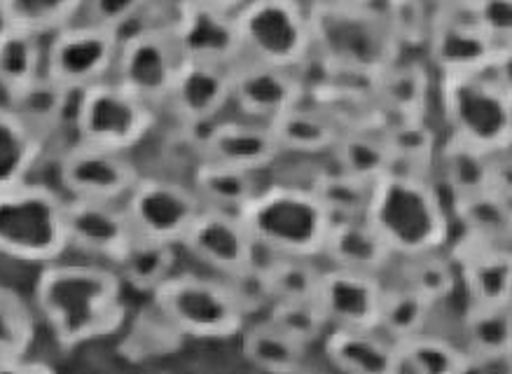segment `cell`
I'll return each instance as SVG.
<instances>
[{
	"mask_svg": "<svg viewBox=\"0 0 512 374\" xmlns=\"http://www.w3.org/2000/svg\"><path fill=\"white\" fill-rule=\"evenodd\" d=\"M470 22L487 33L498 45L510 47L512 0H473L466 8Z\"/></svg>",
	"mask_w": 512,
	"mask_h": 374,
	"instance_id": "49",
	"label": "cell"
},
{
	"mask_svg": "<svg viewBox=\"0 0 512 374\" xmlns=\"http://www.w3.org/2000/svg\"><path fill=\"white\" fill-rule=\"evenodd\" d=\"M449 211L463 225L466 237L505 244L510 239V195L498 190H480L449 199Z\"/></svg>",
	"mask_w": 512,
	"mask_h": 374,
	"instance_id": "31",
	"label": "cell"
},
{
	"mask_svg": "<svg viewBox=\"0 0 512 374\" xmlns=\"http://www.w3.org/2000/svg\"><path fill=\"white\" fill-rule=\"evenodd\" d=\"M342 3H377V0H342Z\"/></svg>",
	"mask_w": 512,
	"mask_h": 374,
	"instance_id": "52",
	"label": "cell"
},
{
	"mask_svg": "<svg viewBox=\"0 0 512 374\" xmlns=\"http://www.w3.org/2000/svg\"><path fill=\"white\" fill-rule=\"evenodd\" d=\"M239 218L253 244L281 258L314 260L323 255L332 218L311 187L272 185L260 190Z\"/></svg>",
	"mask_w": 512,
	"mask_h": 374,
	"instance_id": "4",
	"label": "cell"
},
{
	"mask_svg": "<svg viewBox=\"0 0 512 374\" xmlns=\"http://www.w3.org/2000/svg\"><path fill=\"white\" fill-rule=\"evenodd\" d=\"M78 92L61 85L52 75H38L36 80L29 82L22 92H17L12 99H8V106L29 124V127L40 136L52 134L61 124L71 120Z\"/></svg>",
	"mask_w": 512,
	"mask_h": 374,
	"instance_id": "28",
	"label": "cell"
},
{
	"mask_svg": "<svg viewBox=\"0 0 512 374\" xmlns=\"http://www.w3.org/2000/svg\"><path fill=\"white\" fill-rule=\"evenodd\" d=\"M265 267L269 288L276 300H316L321 269L311 265L304 258H281L269 253V260L262 262Z\"/></svg>",
	"mask_w": 512,
	"mask_h": 374,
	"instance_id": "43",
	"label": "cell"
},
{
	"mask_svg": "<svg viewBox=\"0 0 512 374\" xmlns=\"http://www.w3.org/2000/svg\"><path fill=\"white\" fill-rule=\"evenodd\" d=\"M155 3L157 0H85L82 12L87 15V22L124 36V33L141 29L143 17H148Z\"/></svg>",
	"mask_w": 512,
	"mask_h": 374,
	"instance_id": "46",
	"label": "cell"
},
{
	"mask_svg": "<svg viewBox=\"0 0 512 374\" xmlns=\"http://www.w3.org/2000/svg\"><path fill=\"white\" fill-rule=\"evenodd\" d=\"M438 94L449 136L484 152L510 150V57L480 75H440Z\"/></svg>",
	"mask_w": 512,
	"mask_h": 374,
	"instance_id": "5",
	"label": "cell"
},
{
	"mask_svg": "<svg viewBox=\"0 0 512 374\" xmlns=\"http://www.w3.org/2000/svg\"><path fill=\"white\" fill-rule=\"evenodd\" d=\"M192 183H195L192 190L197 192L199 202L206 209L227 213H239L260 192L255 173L211 162V159H199Z\"/></svg>",
	"mask_w": 512,
	"mask_h": 374,
	"instance_id": "32",
	"label": "cell"
},
{
	"mask_svg": "<svg viewBox=\"0 0 512 374\" xmlns=\"http://www.w3.org/2000/svg\"><path fill=\"white\" fill-rule=\"evenodd\" d=\"M325 356L344 374H398V346L377 328H335Z\"/></svg>",
	"mask_w": 512,
	"mask_h": 374,
	"instance_id": "25",
	"label": "cell"
},
{
	"mask_svg": "<svg viewBox=\"0 0 512 374\" xmlns=\"http://www.w3.org/2000/svg\"><path fill=\"white\" fill-rule=\"evenodd\" d=\"M433 304L419 297L410 288L386 290L382 311H379L377 330L391 339V342H403L419 332L426 330L428 316H431Z\"/></svg>",
	"mask_w": 512,
	"mask_h": 374,
	"instance_id": "41",
	"label": "cell"
},
{
	"mask_svg": "<svg viewBox=\"0 0 512 374\" xmlns=\"http://www.w3.org/2000/svg\"><path fill=\"white\" fill-rule=\"evenodd\" d=\"M0 374H54V370L50 365L40 363V360L10 358L0 360Z\"/></svg>",
	"mask_w": 512,
	"mask_h": 374,
	"instance_id": "50",
	"label": "cell"
},
{
	"mask_svg": "<svg viewBox=\"0 0 512 374\" xmlns=\"http://www.w3.org/2000/svg\"><path fill=\"white\" fill-rule=\"evenodd\" d=\"M384 293L379 276L335 267L321 274L316 304L335 328H377Z\"/></svg>",
	"mask_w": 512,
	"mask_h": 374,
	"instance_id": "19",
	"label": "cell"
},
{
	"mask_svg": "<svg viewBox=\"0 0 512 374\" xmlns=\"http://www.w3.org/2000/svg\"><path fill=\"white\" fill-rule=\"evenodd\" d=\"M43 148V136L36 134L10 106L0 108V192L29 180Z\"/></svg>",
	"mask_w": 512,
	"mask_h": 374,
	"instance_id": "29",
	"label": "cell"
},
{
	"mask_svg": "<svg viewBox=\"0 0 512 374\" xmlns=\"http://www.w3.org/2000/svg\"><path fill=\"white\" fill-rule=\"evenodd\" d=\"M66 248V202L57 192L29 180L0 192V255L52 265Z\"/></svg>",
	"mask_w": 512,
	"mask_h": 374,
	"instance_id": "6",
	"label": "cell"
},
{
	"mask_svg": "<svg viewBox=\"0 0 512 374\" xmlns=\"http://www.w3.org/2000/svg\"><path fill=\"white\" fill-rule=\"evenodd\" d=\"M138 171L124 152L75 141L59 162V180L71 199L120 202L138 183Z\"/></svg>",
	"mask_w": 512,
	"mask_h": 374,
	"instance_id": "15",
	"label": "cell"
},
{
	"mask_svg": "<svg viewBox=\"0 0 512 374\" xmlns=\"http://www.w3.org/2000/svg\"><path fill=\"white\" fill-rule=\"evenodd\" d=\"M66 234L68 246L115 262L136 232L117 202L71 199L66 202Z\"/></svg>",
	"mask_w": 512,
	"mask_h": 374,
	"instance_id": "22",
	"label": "cell"
},
{
	"mask_svg": "<svg viewBox=\"0 0 512 374\" xmlns=\"http://www.w3.org/2000/svg\"><path fill=\"white\" fill-rule=\"evenodd\" d=\"M267 321L302 346H309L323 337L325 328L330 325L316 300H276L269 307Z\"/></svg>",
	"mask_w": 512,
	"mask_h": 374,
	"instance_id": "45",
	"label": "cell"
},
{
	"mask_svg": "<svg viewBox=\"0 0 512 374\" xmlns=\"http://www.w3.org/2000/svg\"><path fill=\"white\" fill-rule=\"evenodd\" d=\"M157 122V108L138 99L115 80H103L78 92L73 127L78 141L115 152L136 148L150 136Z\"/></svg>",
	"mask_w": 512,
	"mask_h": 374,
	"instance_id": "9",
	"label": "cell"
},
{
	"mask_svg": "<svg viewBox=\"0 0 512 374\" xmlns=\"http://www.w3.org/2000/svg\"><path fill=\"white\" fill-rule=\"evenodd\" d=\"M304 351L307 346L283 335L269 321L255 325L244 335L246 358L267 374H300Z\"/></svg>",
	"mask_w": 512,
	"mask_h": 374,
	"instance_id": "37",
	"label": "cell"
},
{
	"mask_svg": "<svg viewBox=\"0 0 512 374\" xmlns=\"http://www.w3.org/2000/svg\"><path fill=\"white\" fill-rule=\"evenodd\" d=\"M452 260L456 274L466 286L470 304H480V307L510 304L512 265L508 246L489 244V241L463 234Z\"/></svg>",
	"mask_w": 512,
	"mask_h": 374,
	"instance_id": "23",
	"label": "cell"
},
{
	"mask_svg": "<svg viewBox=\"0 0 512 374\" xmlns=\"http://www.w3.org/2000/svg\"><path fill=\"white\" fill-rule=\"evenodd\" d=\"M332 155H335L337 169L368 180V183H377L379 178L393 171V157L382 131H349V134H342Z\"/></svg>",
	"mask_w": 512,
	"mask_h": 374,
	"instance_id": "36",
	"label": "cell"
},
{
	"mask_svg": "<svg viewBox=\"0 0 512 374\" xmlns=\"http://www.w3.org/2000/svg\"><path fill=\"white\" fill-rule=\"evenodd\" d=\"M309 19L311 54L335 71L372 80L405 57L377 3L316 0Z\"/></svg>",
	"mask_w": 512,
	"mask_h": 374,
	"instance_id": "3",
	"label": "cell"
},
{
	"mask_svg": "<svg viewBox=\"0 0 512 374\" xmlns=\"http://www.w3.org/2000/svg\"><path fill=\"white\" fill-rule=\"evenodd\" d=\"M166 33L183 61L232 68L244 59L234 12L197 0H176Z\"/></svg>",
	"mask_w": 512,
	"mask_h": 374,
	"instance_id": "11",
	"label": "cell"
},
{
	"mask_svg": "<svg viewBox=\"0 0 512 374\" xmlns=\"http://www.w3.org/2000/svg\"><path fill=\"white\" fill-rule=\"evenodd\" d=\"M431 89L433 78L426 61L407 57H400L370 82V92L386 122L426 117Z\"/></svg>",
	"mask_w": 512,
	"mask_h": 374,
	"instance_id": "24",
	"label": "cell"
},
{
	"mask_svg": "<svg viewBox=\"0 0 512 374\" xmlns=\"http://www.w3.org/2000/svg\"><path fill=\"white\" fill-rule=\"evenodd\" d=\"M398 374H468L473 358L466 349L431 332L398 342Z\"/></svg>",
	"mask_w": 512,
	"mask_h": 374,
	"instance_id": "33",
	"label": "cell"
},
{
	"mask_svg": "<svg viewBox=\"0 0 512 374\" xmlns=\"http://www.w3.org/2000/svg\"><path fill=\"white\" fill-rule=\"evenodd\" d=\"M372 185L375 183L351 176V173L342 169H330L318 173L309 187L332 220H351L365 218Z\"/></svg>",
	"mask_w": 512,
	"mask_h": 374,
	"instance_id": "39",
	"label": "cell"
},
{
	"mask_svg": "<svg viewBox=\"0 0 512 374\" xmlns=\"http://www.w3.org/2000/svg\"><path fill=\"white\" fill-rule=\"evenodd\" d=\"M47 38L17 29L0 26V92L12 99L17 92L45 73Z\"/></svg>",
	"mask_w": 512,
	"mask_h": 374,
	"instance_id": "30",
	"label": "cell"
},
{
	"mask_svg": "<svg viewBox=\"0 0 512 374\" xmlns=\"http://www.w3.org/2000/svg\"><path fill=\"white\" fill-rule=\"evenodd\" d=\"M377 5L403 54L424 50L438 12L433 0H377Z\"/></svg>",
	"mask_w": 512,
	"mask_h": 374,
	"instance_id": "40",
	"label": "cell"
},
{
	"mask_svg": "<svg viewBox=\"0 0 512 374\" xmlns=\"http://www.w3.org/2000/svg\"><path fill=\"white\" fill-rule=\"evenodd\" d=\"M199 159L258 173L272 166L283 152L272 127L255 120H218L197 131Z\"/></svg>",
	"mask_w": 512,
	"mask_h": 374,
	"instance_id": "18",
	"label": "cell"
},
{
	"mask_svg": "<svg viewBox=\"0 0 512 374\" xmlns=\"http://www.w3.org/2000/svg\"><path fill=\"white\" fill-rule=\"evenodd\" d=\"M183 337L174 325L166 321V316L152 304V311L138 316L134 328L129 332V358L138 356H159V353L171 351V339Z\"/></svg>",
	"mask_w": 512,
	"mask_h": 374,
	"instance_id": "47",
	"label": "cell"
},
{
	"mask_svg": "<svg viewBox=\"0 0 512 374\" xmlns=\"http://www.w3.org/2000/svg\"><path fill=\"white\" fill-rule=\"evenodd\" d=\"M181 244L204 265L232 276L251 265L255 244L241 223L239 213L202 209Z\"/></svg>",
	"mask_w": 512,
	"mask_h": 374,
	"instance_id": "20",
	"label": "cell"
},
{
	"mask_svg": "<svg viewBox=\"0 0 512 374\" xmlns=\"http://www.w3.org/2000/svg\"><path fill=\"white\" fill-rule=\"evenodd\" d=\"M36 302L57 342L75 349L122 328L127 307L122 279L99 265H47L38 276Z\"/></svg>",
	"mask_w": 512,
	"mask_h": 374,
	"instance_id": "1",
	"label": "cell"
},
{
	"mask_svg": "<svg viewBox=\"0 0 512 374\" xmlns=\"http://www.w3.org/2000/svg\"><path fill=\"white\" fill-rule=\"evenodd\" d=\"M225 283L230 286L246 314H251V311L262 307H272L274 295L272 288H269L265 267H262V262L258 258H253L251 265L241 269V272L227 276Z\"/></svg>",
	"mask_w": 512,
	"mask_h": 374,
	"instance_id": "48",
	"label": "cell"
},
{
	"mask_svg": "<svg viewBox=\"0 0 512 374\" xmlns=\"http://www.w3.org/2000/svg\"><path fill=\"white\" fill-rule=\"evenodd\" d=\"M82 8L85 0H0V15L5 24L43 38L73 24Z\"/></svg>",
	"mask_w": 512,
	"mask_h": 374,
	"instance_id": "38",
	"label": "cell"
},
{
	"mask_svg": "<svg viewBox=\"0 0 512 374\" xmlns=\"http://www.w3.org/2000/svg\"><path fill=\"white\" fill-rule=\"evenodd\" d=\"M431 71L438 75H480L510 57V47L498 45L463 10H438L424 47Z\"/></svg>",
	"mask_w": 512,
	"mask_h": 374,
	"instance_id": "14",
	"label": "cell"
},
{
	"mask_svg": "<svg viewBox=\"0 0 512 374\" xmlns=\"http://www.w3.org/2000/svg\"><path fill=\"white\" fill-rule=\"evenodd\" d=\"M36 339V316L22 295L0 286V360L24 358Z\"/></svg>",
	"mask_w": 512,
	"mask_h": 374,
	"instance_id": "42",
	"label": "cell"
},
{
	"mask_svg": "<svg viewBox=\"0 0 512 374\" xmlns=\"http://www.w3.org/2000/svg\"><path fill=\"white\" fill-rule=\"evenodd\" d=\"M456 279H459V274H456L454 260L440 255V251L407 258L405 288L414 290V293L424 297L433 307L445 302L454 293Z\"/></svg>",
	"mask_w": 512,
	"mask_h": 374,
	"instance_id": "44",
	"label": "cell"
},
{
	"mask_svg": "<svg viewBox=\"0 0 512 374\" xmlns=\"http://www.w3.org/2000/svg\"><path fill=\"white\" fill-rule=\"evenodd\" d=\"M197 3L213 5V8H220V10H227V12H237L241 5L246 3V0H197Z\"/></svg>",
	"mask_w": 512,
	"mask_h": 374,
	"instance_id": "51",
	"label": "cell"
},
{
	"mask_svg": "<svg viewBox=\"0 0 512 374\" xmlns=\"http://www.w3.org/2000/svg\"><path fill=\"white\" fill-rule=\"evenodd\" d=\"M232 106L255 122H274L286 110L307 99L300 71L241 59L232 66Z\"/></svg>",
	"mask_w": 512,
	"mask_h": 374,
	"instance_id": "16",
	"label": "cell"
},
{
	"mask_svg": "<svg viewBox=\"0 0 512 374\" xmlns=\"http://www.w3.org/2000/svg\"><path fill=\"white\" fill-rule=\"evenodd\" d=\"M120 36L99 24H68L47 38L45 73L73 92L110 80Z\"/></svg>",
	"mask_w": 512,
	"mask_h": 374,
	"instance_id": "10",
	"label": "cell"
},
{
	"mask_svg": "<svg viewBox=\"0 0 512 374\" xmlns=\"http://www.w3.org/2000/svg\"><path fill=\"white\" fill-rule=\"evenodd\" d=\"M309 10L304 0H246L234 12L244 59L300 71L314 52Z\"/></svg>",
	"mask_w": 512,
	"mask_h": 374,
	"instance_id": "7",
	"label": "cell"
},
{
	"mask_svg": "<svg viewBox=\"0 0 512 374\" xmlns=\"http://www.w3.org/2000/svg\"><path fill=\"white\" fill-rule=\"evenodd\" d=\"M323 255H328L339 269L375 276L384 272L396 258L365 218L332 220Z\"/></svg>",
	"mask_w": 512,
	"mask_h": 374,
	"instance_id": "27",
	"label": "cell"
},
{
	"mask_svg": "<svg viewBox=\"0 0 512 374\" xmlns=\"http://www.w3.org/2000/svg\"><path fill=\"white\" fill-rule=\"evenodd\" d=\"M152 304L183 337L195 339L234 337L248 316L227 283L197 274H171L152 293Z\"/></svg>",
	"mask_w": 512,
	"mask_h": 374,
	"instance_id": "8",
	"label": "cell"
},
{
	"mask_svg": "<svg viewBox=\"0 0 512 374\" xmlns=\"http://www.w3.org/2000/svg\"><path fill=\"white\" fill-rule=\"evenodd\" d=\"M272 134L279 143L281 152H290V155L300 157H318L328 155L337 148L339 138L344 131L332 117L321 110L314 103L304 99L297 103L295 108L286 110L269 122Z\"/></svg>",
	"mask_w": 512,
	"mask_h": 374,
	"instance_id": "26",
	"label": "cell"
},
{
	"mask_svg": "<svg viewBox=\"0 0 512 374\" xmlns=\"http://www.w3.org/2000/svg\"><path fill=\"white\" fill-rule=\"evenodd\" d=\"M365 220L403 258L442 251L452 230V211L440 187L428 176L405 171L386 173L372 185Z\"/></svg>",
	"mask_w": 512,
	"mask_h": 374,
	"instance_id": "2",
	"label": "cell"
},
{
	"mask_svg": "<svg viewBox=\"0 0 512 374\" xmlns=\"http://www.w3.org/2000/svg\"><path fill=\"white\" fill-rule=\"evenodd\" d=\"M449 197H463L480 190H498L510 195V159L508 150L484 152L475 145L449 136L435 152V162Z\"/></svg>",
	"mask_w": 512,
	"mask_h": 374,
	"instance_id": "21",
	"label": "cell"
},
{
	"mask_svg": "<svg viewBox=\"0 0 512 374\" xmlns=\"http://www.w3.org/2000/svg\"><path fill=\"white\" fill-rule=\"evenodd\" d=\"M181 61L166 29L143 26L120 36L113 80L152 108H159L169 99Z\"/></svg>",
	"mask_w": 512,
	"mask_h": 374,
	"instance_id": "12",
	"label": "cell"
},
{
	"mask_svg": "<svg viewBox=\"0 0 512 374\" xmlns=\"http://www.w3.org/2000/svg\"><path fill=\"white\" fill-rule=\"evenodd\" d=\"M117 276L138 290H155L169 279L176 265L174 244H164L141 234H134L127 248L115 260Z\"/></svg>",
	"mask_w": 512,
	"mask_h": 374,
	"instance_id": "34",
	"label": "cell"
},
{
	"mask_svg": "<svg viewBox=\"0 0 512 374\" xmlns=\"http://www.w3.org/2000/svg\"><path fill=\"white\" fill-rule=\"evenodd\" d=\"M463 332H466V351L470 358H505L512 346L510 304H494V307L470 304L466 321H463Z\"/></svg>",
	"mask_w": 512,
	"mask_h": 374,
	"instance_id": "35",
	"label": "cell"
},
{
	"mask_svg": "<svg viewBox=\"0 0 512 374\" xmlns=\"http://www.w3.org/2000/svg\"><path fill=\"white\" fill-rule=\"evenodd\" d=\"M202 209L192 187L166 178H138L124 197V211L136 234L174 246L181 244Z\"/></svg>",
	"mask_w": 512,
	"mask_h": 374,
	"instance_id": "13",
	"label": "cell"
},
{
	"mask_svg": "<svg viewBox=\"0 0 512 374\" xmlns=\"http://www.w3.org/2000/svg\"><path fill=\"white\" fill-rule=\"evenodd\" d=\"M230 71L225 66L181 61L166 103L185 129L202 131L223 120V113L232 106Z\"/></svg>",
	"mask_w": 512,
	"mask_h": 374,
	"instance_id": "17",
	"label": "cell"
}]
</instances>
